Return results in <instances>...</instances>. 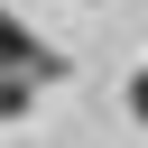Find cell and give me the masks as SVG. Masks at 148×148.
<instances>
[{"instance_id": "obj_1", "label": "cell", "mask_w": 148, "mask_h": 148, "mask_svg": "<svg viewBox=\"0 0 148 148\" xmlns=\"http://www.w3.org/2000/svg\"><path fill=\"white\" fill-rule=\"evenodd\" d=\"M37 83H65V56L0 9V120H18V111L37 102Z\"/></svg>"}]
</instances>
